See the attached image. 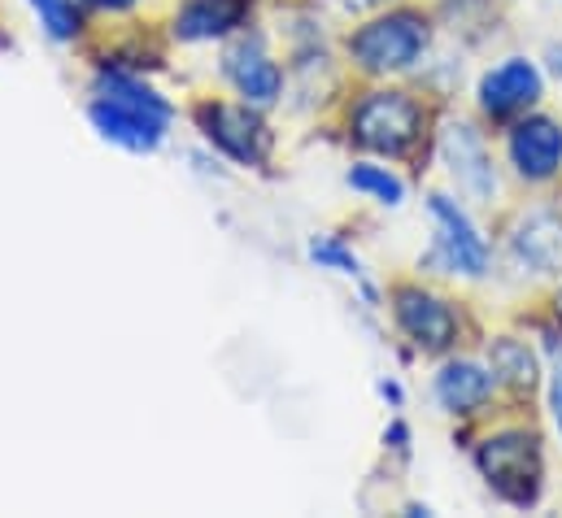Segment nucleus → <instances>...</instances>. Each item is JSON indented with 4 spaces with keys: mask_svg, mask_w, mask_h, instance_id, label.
Instances as JSON below:
<instances>
[{
    "mask_svg": "<svg viewBox=\"0 0 562 518\" xmlns=\"http://www.w3.org/2000/svg\"><path fill=\"white\" fill-rule=\"evenodd\" d=\"M427 48V22L415 9H393L371 18L367 26H358L349 35V57L358 61V70L367 75H397L411 70Z\"/></svg>",
    "mask_w": 562,
    "mask_h": 518,
    "instance_id": "obj_1",
    "label": "nucleus"
},
{
    "mask_svg": "<svg viewBox=\"0 0 562 518\" xmlns=\"http://www.w3.org/2000/svg\"><path fill=\"white\" fill-rule=\"evenodd\" d=\"M349 127L362 148L384 153V157H406V153H415L423 135V110L415 97L384 88V92H367L358 101Z\"/></svg>",
    "mask_w": 562,
    "mask_h": 518,
    "instance_id": "obj_2",
    "label": "nucleus"
},
{
    "mask_svg": "<svg viewBox=\"0 0 562 518\" xmlns=\"http://www.w3.org/2000/svg\"><path fill=\"white\" fill-rule=\"evenodd\" d=\"M488 488L497 497H506L510 506H532L541 497V449H537V436L528 431H502V436H488L475 453Z\"/></svg>",
    "mask_w": 562,
    "mask_h": 518,
    "instance_id": "obj_3",
    "label": "nucleus"
},
{
    "mask_svg": "<svg viewBox=\"0 0 562 518\" xmlns=\"http://www.w3.org/2000/svg\"><path fill=\"white\" fill-rule=\"evenodd\" d=\"M201 131L210 135V144H218L232 161L240 166H262L271 157V131L267 123L249 110V105H227V101H205L196 110Z\"/></svg>",
    "mask_w": 562,
    "mask_h": 518,
    "instance_id": "obj_4",
    "label": "nucleus"
},
{
    "mask_svg": "<svg viewBox=\"0 0 562 518\" xmlns=\"http://www.w3.org/2000/svg\"><path fill=\"white\" fill-rule=\"evenodd\" d=\"M393 314H397V327L406 331V340L423 349V353H445L453 340H458V314L449 301L423 292V288H397L393 292Z\"/></svg>",
    "mask_w": 562,
    "mask_h": 518,
    "instance_id": "obj_5",
    "label": "nucleus"
},
{
    "mask_svg": "<svg viewBox=\"0 0 562 518\" xmlns=\"http://www.w3.org/2000/svg\"><path fill=\"white\" fill-rule=\"evenodd\" d=\"M427 210H431V218H436V254L431 258L445 261V270H453V274H471V279H480L484 270H488V245H484V236L471 227V218L458 210V201H449V196H431L427 201Z\"/></svg>",
    "mask_w": 562,
    "mask_h": 518,
    "instance_id": "obj_6",
    "label": "nucleus"
},
{
    "mask_svg": "<svg viewBox=\"0 0 562 518\" xmlns=\"http://www.w3.org/2000/svg\"><path fill=\"white\" fill-rule=\"evenodd\" d=\"M546 97V79L537 70V61L528 57H506L502 66H493L480 79V110L488 119H515L524 110H532Z\"/></svg>",
    "mask_w": 562,
    "mask_h": 518,
    "instance_id": "obj_7",
    "label": "nucleus"
},
{
    "mask_svg": "<svg viewBox=\"0 0 562 518\" xmlns=\"http://www.w3.org/2000/svg\"><path fill=\"white\" fill-rule=\"evenodd\" d=\"M88 119L105 139H114V144H123L132 153H153L166 139V123H170V114L144 110V105H132V101H114V97H97Z\"/></svg>",
    "mask_w": 562,
    "mask_h": 518,
    "instance_id": "obj_8",
    "label": "nucleus"
},
{
    "mask_svg": "<svg viewBox=\"0 0 562 518\" xmlns=\"http://www.w3.org/2000/svg\"><path fill=\"white\" fill-rule=\"evenodd\" d=\"M440 153H445V161H449L453 183H458L471 201H493L497 174H493V157H488L480 131L471 127V123H453V127L445 131V139H440Z\"/></svg>",
    "mask_w": 562,
    "mask_h": 518,
    "instance_id": "obj_9",
    "label": "nucleus"
},
{
    "mask_svg": "<svg viewBox=\"0 0 562 518\" xmlns=\"http://www.w3.org/2000/svg\"><path fill=\"white\" fill-rule=\"evenodd\" d=\"M223 75L232 79V88H236L249 105H271V101H280L283 75H280V66L271 61V53H267V44H262L258 35H245V40H236V44L227 48Z\"/></svg>",
    "mask_w": 562,
    "mask_h": 518,
    "instance_id": "obj_10",
    "label": "nucleus"
},
{
    "mask_svg": "<svg viewBox=\"0 0 562 518\" xmlns=\"http://www.w3.org/2000/svg\"><path fill=\"white\" fill-rule=\"evenodd\" d=\"M510 166L528 183H546L562 170V127L554 119H524L510 131Z\"/></svg>",
    "mask_w": 562,
    "mask_h": 518,
    "instance_id": "obj_11",
    "label": "nucleus"
},
{
    "mask_svg": "<svg viewBox=\"0 0 562 518\" xmlns=\"http://www.w3.org/2000/svg\"><path fill=\"white\" fill-rule=\"evenodd\" d=\"M510 249L524 266H532L537 274H559L562 270V223L554 214L537 210V214H524L515 236H510Z\"/></svg>",
    "mask_w": 562,
    "mask_h": 518,
    "instance_id": "obj_12",
    "label": "nucleus"
},
{
    "mask_svg": "<svg viewBox=\"0 0 562 518\" xmlns=\"http://www.w3.org/2000/svg\"><path fill=\"white\" fill-rule=\"evenodd\" d=\"M240 18H245V0H188L175 13V35L188 40V44L218 40V35L236 31Z\"/></svg>",
    "mask_w": 562,
    "mask_h": 518,
    "instance_id": "obj_13",
    "label": "nucleus"
},
{
    "mask_svg": "<svg viewBox=\"0 0 562 518\" xmlns=\"http://www.w3.org/2000/svg\"><path fill=\"white\" fill-rule=\"evenodd\" d=\"M493 396V375L475 362H449L440 375H436V401L449 409V414H471L480 409L484 401Z\"/></svg>",
    "mask_w": 562,
    "mask_h": 518,
    "instance_id": "obj_14",
    "label": "nucleus"
},
{
    "mask_svg": "<svg viewBox=\"0 0 562 518\" xmlns=\"http://www.w3.org/2000/svg\"><path fill=\"white\" fill-rule=\"evenodd\" d=\"M488 358H493V375L506 380L510 388H519V392L537 388V358H532V349H528L524 340L502 336V340H493Z\"/></svg>",
    "mask_w": 562,
    "mask_h": 518,
    "instance_id": "obj_15",
    "label": "nucleus"
},
{
    "mask_svg": "<svg viewBox=\"0 0 562 518\" xmlns=\"http://www.w3.org/2000/svg\"><path fill=\"white\" fill-rule=\"evenodd\" d=\"M349 188L362 192V196H371V201H380V205H402V196H406L402 179L389 174L384 166H371V161H358L349 170Z\"/></svg>",
    "mask_w": 562,
    "mask_h": 518,
    "instance_id": "obj_16",
    "label": "nucleus"
},
{
    "mask_svg": "<svg viewBox=\"0 0 562 518\" xmlns=\"http://www.w3.org/2000/svg\"><path fill=\"white\" fill-rule=\"evenodd\" d=\"M31 9L40 13V26L53 40H75L79 35V9L70 0H31Z\"/></svg>",
    "mask_w": 562,
    "mask_h": 518,
    "instance_id": "obj_17",
    "label": "nucleus"
},
{
    "mask_svg": "<svg viewBox=\"0 0 562 518\" xmlns=\"http://www.w3.org/2000/svg\"><path fill=\"white\" fill-rule=\"evenodd\" d=\"M310 258L318 261V266H331V270H340V274H353V279L362 274V261L353 258V254H349L340 240H331V236L314 240V245H310Z\"/></svg>",
    "mask_w": 562,
    "mask_h": 518,
    "instance_id": "obj_18",
    "label": "nucleus"
},
{
    "mask_svg": "<svg viewBox=\"0 0 562 518\" xmlns=\"http://www.w3.org/2000/svg\"><path fill=\"white\" fill-rule=\"evenodd\" d=\"M550 405H554V423H559L562 431V349L554 345V353H550Z\"/></svg>",
    "mask_w": 562,
    "mask_h": 518,
    "instance_id": "obj_19",
    "label": "nucleus"
},
{
    "mask_svg": "<svg viewBox=\"0 0 562 518\" xmlns=\"http://www.w3.org/2000/svg\"><path fill=\"white\" fill-rule=\"evenodd\" d=\"M550 70H554V79L562 83V44H554V48H550Z\"/></svg>",
    "mask_w": 562,
    "mask_h": 518,
    "instance_id": "obj_20",
    "label": "nucleus"
},
{
    "mask_svg": "<svg viewBox=\"0 0 562 518\" xmlns=\"http://www.w3.org/2000/svg\"><path fill=\"white\" fill-rule=\"evenodd\" d=\"M88 4H97V9H132L136 0H88Z\"/></svg>",
    "mask_w": 562,
    "mask_h": 518,
    "instance_id": "obj_21",
    "label": "nucleus"
},
{
    "mask_svg": "<svg viewBox=\"0 0 562 518\" xmlns=\"http://www.w3.org/2000/svg\"><path fill=\"white\" fill-rule=\"evenodd\" d=\"M554 314H559V323H562V292L554 296Z\"/></svg>",
    "mask_w": 562,
    "mask_h": 518,
    "instance_id": "obj_22",
    "label": "nucleus"
}]
</instances>
